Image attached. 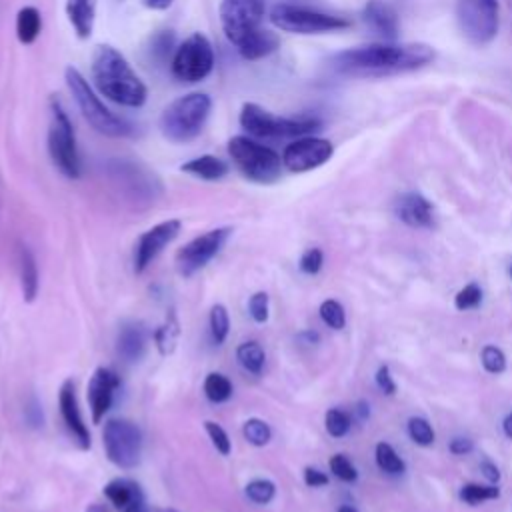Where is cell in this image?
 <instances>
[{"label":"cell","instance_id":"6da1fadb","mask_svg":"<svg viewBox=\"0 0 512 512\" xmlns=\"http://www.w3.org/2000/svg\"><path fill=\"white\" fill-rule=\"evenodd\" d=\"M434 60V50L428 44H368L348 48L332 56V68L342 76L352 78H382L418 70Z\"/></svg>","mask_w":512,"mask_h":512},{"label":"cell","instance_id":"7a4b0ae2","mask_svg":"<svg viewBox=\"0 0 512 512\" xmlns=\"http://www.w3.org/2000/svg\"><path fill=\"white\" fill-rule=\"evenodd\" d=\"M90 70L94 86L108 100L126 108H140L146 102L144 82L116 48L108 44L96 46Z\"/></svg>","mask_w":512,"mask_h":512},{"label":"cell","instance_id":"3957f363","mask_svg":"<svg viewBox=\"0 0 512 512\" xmlns=\"http://www.w3.org/2000/svg\"><path fill=\"white\" fill-rule=\"evenodd\" d=\"M66 86L78 104L84 120L102 136L108 138H128L134 136L136 128L126 118L116 116L104 102L98 98V94L92 90V86L86 82V78L72 66L66 68Z\"/></svg>","mask_w":512,"mask_h":512},{"label":"cell","instance_id":"277c9868","mask_svg":"<svg viewBox=\"0 0 512 512\" xmlns=\"http://www.w3.org/2000/svg\"><path fill=\"white\" fill-rule=\"evenodd\" d=\"M212 100L204 92H190L172 100L160 114L158 126L166 140L170 142H190L202 130L210 116Z\"/></svg>","mask_w":512,"mask_h":512},{"label":"cell","instance_id":"5b68a950","mask_svg":"<svg viewBox=\"0 0 512 512\" xmlns=\"http://www.w3.org/2000/svg\"><path fill=\"white\" fill-rule=\"evenodd\" d=\"M228 154L240 174L256 184H272L282 176L284 164L278 152L248 136L230 138Z\"/></svg>","mask_w":512,"mask_h":512},{"label":"cell","instance_id":"8992f818","mask_svg":"<svg viewBox=\"0 0 512 512\" xmlns=\"http://www.w3.org/2000/svg\"><path fill=\"white\" fill-rule=\"evenodd\" d=\"M48 152L54 166L66 178H80L82 162L76 144L74 126L58 98H50V122H48Z\"/></svg>","mask_w":512,"mask_h":512},{"label":"cell","instance_id":"52a82bcc","mask_svg":"<svg viewBox=\"0 0 512 512\" xmlns=\"http://www.w3.org/2000/svg\"><path fill=\"white\" fill-rule=\"evenodd\" d=\"M240 126L256 138H302L318 130L320 122L316 118H286L276 116L254 102H246L240 110Z\"/></svg>","mask_w":512,"mask_h":512},{"label":"cell","instance_id":"ba28073f","mask_svg":"<svg viewBox=\"0 0 512 512\" xmlns=\"http://www.w3.org/2000/svg\"><path fill=\"white\" fill-rule=\"evenodd\" d=\"M270 22L292 34H322V32H334V30H344L350 26V22L342 16L326 14L308 6H298V4H276L270 10Z\"/></svg>","mask_w":512,"mask_h":512},{"label":"cell","instance_id":"9c48e42d","mask_svg":"<svg viewBox=\"0 0 512 512\" xmlns=\"http://www.w3.org/2000/svg\"><path fill=\"white\" fill-rule=\"evenodd\" d=\"M456 22L462 36L484 46L494 40L500 26V6L498 0H456Z\"/></svg>","mask_w":512,"mask_h":512},{"label":"cell","instance_id":"30bf717a","mask_svg":"<svg viewBox=\"0 0 512 512\" xmlns=\"http://www.w3.org/2000/svg\"><path fill=\"white\" fill-rule=\"evenodd\" d=\"M106 458L120 470H132L142 458V432L126 418H110L102 430Z\"/></svg>","mask_w":512,"mask_h":512},{"label":"cell","instance_id":"8fae6325","mask_svg":"<svg viewBox=\"0 0 512 512\" xmlns=\"http://www.w3.org/2000/svg\"><path fill=\"white\" fill-rule=\"evenodd\" d=\"M170 66L174 78L180 82L194 84L204 80L214 68V50L210 40L204 34L194 32L176 48Z\"/></svg>","mask_w":512,"mask_h":512},{"label":"cell","instance_id":"7c38bea8","mask_svg":"<svg viewBox=\"0 0 512 512\" xmlns=\"http://www.w3.org/2000/svg\"><path fill=\"white\" fill-rule=\"evenodd\" d=\"M264 0H222L220 2V24L228 42L236 48L254 32L260 30L264 20Z\"/></svg>","mask_w":512,"mask_h":512},{"label":"cell","instance_id":"4fadbf2b","mask_svg":"<svg viewBox=\"0 0 512 512\" xmlns=\"http://www.w3.org/2000/svg\"><path fill=\"white\" fill-rule=\"evenodd\" d=\"M230 234H232V228H214L196 236L188 244H184L176 252V268L180 276L188 278L198 270H202L222 250Z\"/></svg>","mask_w":512,"mask_h":512},{"label":"cell","instance_id":"5bb4252c","mask_svg":"<svg viewBox=\"0 0 512 512\" xmlns=\"http://www.w3.org/2000/svg\"><path fill=\"white\" fill-rule=\"evenodd\" d=\"M334 146L326 138L302 136L294 138L282 152V164L290 172H308L330 160Z\"/></svg>","mask_w":512,"mask_h":512},{"label":"cell","instance_id":"9a60e30c","mask_svg":"<svg viewBox=\"0 0 512 512\" xmlns=\"http://www.w3.org/2000/svg\"><path fill=\"white\" fill-rule=\"evenodd\" d=\"M180 228H182L180 220L172 218L146 230L138 238L134 248V272L142 274L154 262V258L180 234Z\"/></svg>","mask_w":512,"mask_h":512},{"label":"cell","instance_id":"2e32d148","mask_svg":"<svg viewBox=\"0 0 512 512\" xmlns=\"http://www.w3.org/2000/svg\"><path fill=\"white\" fill-rule=\"evenodd\" d=\"M110 174L118 182V186H122L126 190V194H130V198H136V200H140V198L154 200V196L160 190L154 174L146 172L142 166L132 164V162H124V160L112 162Z\"/></svg>","mask_w":512,"mask_h":512},{"label":"cell","instance_id":"e0dca14e","mask_svg":"<svg viewBox=\"0 0 512 512\" xmlns=\"http://www.w3.org/2000/svg\"><path fill=\"white\" fill-rule=\"evenodd\" d=\"M58 408H60V416L62 422L66 426V430L70 432V436L74 438V442L78 444L80 450H88L92 444L88 426L82 420L80 414V406H78V398H76V384L74 380H64L60 390H58Z\"/></svg>","mask_w":512,"mask_h":512},{"label":"cell","instance_id":"ac0fdd59","mask_svg":"<svg viewBox=\"0 0 512 512\" xmlns=\"http://www.w3.org/2000/svg\"><path fill=\"white\" fill-rule=\"evenodd\" d=\"M118 386H120V378L114 370L104 366L94 370L88 382V404H90V414L94 424H98L104 418V414L110 410Z\"/></svg>","mask_w":512,"mask_h":512},{"label":"cell","instance_id":"d6986e66","mask_svg":"<svg viewBox=\"0 0 512 512\" xmlns=\"http://www.w3.org/2000/svg\"><path fill=\"white\" fill-rule=\"evenodd\" d=\"M148 340H150V332L146 324L140 320H128L118 330L116 352L126 364H136L144 358Z\"/></svg>","mask_w":512,"mask_h":512},{"label":"cell","instance_id":"ffe728a7","mask_svg":"<svg viewBox=\"0 0 512 512\" xmlns=\"http://www.w3.org/2000/svg\"><path fill=\"white\" fill-rule=\"evenodd\" d=\"M396 216L410 228H432L434 226V208L418 192H408L398 198Z\"/></svg>","mask_w":512,"mask_h":512},{"label":"cell","instance_id":"44dd1931","mask_svg":"<svg viewBox=\"0 0 512 512\" xmlns=\"http://www.w3.org/2000/svg\"><path fill=\"white\" fill-rule=\"evenodd\" d=\"M362 20L374 34L382 36L384 40H394L398 36V14L390 4L382 0H370L362 10Z\"/></svg>","mask_w":512,"mask_h":512},{"label":"cell","instance_id":"7402d4cb","mask_svg":"<svg viewBox=\"0 0 512 512\" xmlns=\"http://www.w3.org/2000/svg\"><path fill=\"white\" fill-rule=\"evenodd\" d=\"M104 496L106 500L116 508V510H128L132 506L144 504V494L138 482L130 478H114L104 486Z\"/></svg>","mask_w":512,"mask_h":512},{"label":"cell","instance_id":"603a6c76","mask_svg":"<svg viewBox=\"0 0 512 512\" xmlns=\"http://www.w3.org/2000/svg\"><path fill=\"white\" fill-rule=\"evenodd\" d=\"M18 272H20V290L24 302H34L40 288V274L36 256L28 246H20L18 250Z\"/></svg>","mask_w":512,"mask_h":512},{"label":"cell","instance_id":"cb8c5ba5","mask_svg":"<svg viewBox=\"0 0 512 512\" xmlns=\"http://www.w3.org/2000/svg\"><path fill=\"white\" fill-rule=\"evenodd\" d=\"M66 16L80 38H88L94 28L96 0H66Z\"/></svg>","mask_w":512,"mask_h":512},{"label":"cell","instance_id":"d4e9b609","mask_svg":"<svg viewBox=\"0 0 512 512\" xmlns=\"http://www.w3.org/2000/svg\"><path fill=\"white\" fill-rule=\"evenodd\" d=\"M180 170L186 172V174H192V176H196L200 180L214 182V180L224 178L230 168H228V164L224 160H220V158H216L212 154H204V156H198V158H192V160L184 162L180 166Z\"/></svg>","mask_w":512,"mask_h":512},{"label":"cell","instance_id":"484cf974","mask_svg":"<svg viewBox=\"0 0 512 512\" xmlns=\"http://www.w3.org/2000/svg\"><path fill=\"white\" fill-rule=\"evenodd\" d=\"M280 40L274 32L270 30H264L260 28L258 32H254L252 36H248L240 46H238V52L242 58L246 60H258V58H264L268 54H272L276 48H278Z\"/></svg>","mask_w":512,"mask_h":512},{"label":"cell","instance_id":"4316f807","mask_svg":"<svg viewBox=\"0 0 512 512\" xmlns=\"http://www.w3.org/2000/svg\"><path fill=\"white\" fill-rule=\"evenodd\" d=\"M42 16L36 6H24L16 14V36L22 44H32L40 36Z\"/></svg>","mask_w":512,"mask_h":512},{"label":"cell","instance_id":"83f0119b","mask_svg":"<svg viewBox=\"0 0 512 512\" xmlns=\"http://www.w3.org/2000/svg\"><path fill=\"white\" fill-rule=\"evenodd\" d=\"M236 360H238V364H240L246 372L258 376V374L262 372V368H264L266 354H264V350H262V346H260L258 342L248 340V342H242V344L236 348Z\"/></svg>","mask_w":512,"mask_h":512},{"label":"cell","instance_id":"f1b7e54d","mask_svg":"<svg viewBox=\"0 0 512 512\" xmlns=\"http://www.w3.org/2000/svg\"><path fill=\"white\" fill-rule=\"evenodd\" d=\"M204 394L210 402L222 404V402L230 400V396H232V382L228 380V376H224L220 372H210L204 378Z\"/></svg>","mask_w":512,"mask_h":512},{"label":"cell","instance_id":"f546056e","mask_svg":"<svg viewBox=\"0 0 512 512\" xmlns=\"http://www.w3.org/2000/svg\"><path fill=\"white\" fill-rule=\"evenodd\" d=\"M176 338H178V320H176L174 312H170L166 322L154 332V342H156L158 352L162 356L172 354V350L176 346Z\"/></svg>","mask_w":512,"mask_h":512},{"label":"cell","instance_id":"4dcf8cb0","mask_svg":"<svg viewBox=\"0 0 512 512\" xmlns=\"http://www.w3.org/2000/svg\"><path fill=\"white\" fill-rule=\"evenodd\" d=\"M376 464L386 474H402L404 472V460L398 456V452L388 442L376 444Z\"/></svg>","mask_w":512,"mask_h":512},{"label":"cell","instance_id":"1f68e13d","mask_svg":"<svg viewBox=\"0 0 512 512\" xmlns=\"http://www.w3.org/2000/svg\"><path fill=\"white\" fill-rule=\"evenodd\" d=\"M242 436L252 446H266L272 438V430H270L268 422H264L262 418H248L242 424Z\"/></svg>","mask_w":512,"mask_h":512},{"label":"cell","instance_id":"d6a6232c","mask_svg":"<svg viewBox=\"0 0 512 512\" xmlns=\"http://www.w3.org/2000/svg\"><path fill=\"white\" fill-rule=\"evenodd\" d=\"M210 334H212V340L214 344H224L226 336H228V330H230V318H228V310L222 306V304H214L210 308Z\"/></svg>","mask_w":512,"mask_h":512},{"label":"cell","instance_id":"836d02e7","mask_svg":"<svg viewBox=\"0 0 512 512\" xmlns=\"http://www.w3.org/2000/svg\"><path fill=\"white\" fill-rule=\"evenodd\" d=\"M500 496V488L490 484V486H482V484H464L462 490H460V498L470 504V506H476L484 500H494Z\"/></svg>","mask_w":512,"mask_h":512},{"label":"cell","instance_id":"e575fe53","mask_svg":"<svg viewBox=\"0 0 512 512\" xmlns=\"http://www.w3.org/2000/svg\"><path fill=\"white\" fill-rule=\"evenodd\" d=\"M320 318H322V322L328 326V328H332V330H342L344 328V324H346V312H344V308H342V304L338 302V300H332V298H328V300H324L322 304H320Z\"/></svg>","mask_w":512,"mask_h":512},{"label":"cell","instance_id":"d590c367","mask_svg":"<svg viewBox=\"0 0 512 512\" xmlns=\"http://www.w3.org/2000/svg\"><path fill=\"white\" fill-rule=\"evenodd\" d=\"M246 496L250 502L254 504H268L274 494H276V486L272 480H266V478H256V480H250L244 488Z\"/></svg>","mask_w":512,"mask_h":512},{"label":"cell","instance_id":"8d00e7d4","mask_svg":"<svg viewBox=\"0 0 512 512\" xmlns=\"http://www.w3.org/2000/svg\"><path fill=\"white\" fill-rule=\"evenodd\" d=\"M324 426H326V432L332 436V438H342L344 434H348L350 426H352V420H350V414L340 410V408H330L326 412V418H324Z\"/></svg>","mask_w":512,"mask_h":512},{"label":"cell","instance_id":"74e56055","mask_svg":"<svg viewBox=\"0 0 512 512\" xmlns=\"http://www.w3.org/2000/svg\"><path fill=\"white\" fill-rule=\"evenodd\" d=\"M408 436L418 446H430L434 442V438H436L430 422L426 418H420V416H412L408 420Z\"/></svg>","mask_w":512,"mask_h":512},{"label":"cell","instance_id":"f35d334b","mask_svg":"<svg viewBox=\"0 0 512 512\" xmlns=\"http://www.w3.org/2000/svg\"><path fill=\"white\" fill-rule=\"evenodd\" d=\"M480 362L486 372L490 374H502L506 370V356L498 346H484L480 352Z\"/></svg>","mask_w":512,"mask_h":512},{"label":"cell","instance_id":"ab89813d","mask_svg":"<svg viewBox=\"0 0 512 512\" xmlns=\"http://www.w3.org/2000/svg\"><path fill=\"white\" fill-rule=\"evenodd\" d=\"M204 428H206V434H208V438L212 440L214 448H216L222 456H228L232 444H230V438H228L226 430H224L218 422H214V420H206V422H204Z\"/></svg>","mask_w":512,"mask_h":512},{"label":"cell","instance_id":"60d3db41","mask_svg":"<svg viewBox=\"0 0 512 512\" xmlns=\"http://www.w3.org/2000/svg\"><path fill=\"white\" fill-rule=\"evenodd\" d=\"M482 302V290L478 284H466L454 298V306L456 310H470L476 308Z\"/></svg>","mask_w":512,"mask_h":512},{"label":"cell","instance_id":"b9f144b4","mask_svg":"<svg viewBox=\"0 0 512 512\" xmlns=\"http://www.w3.org/2000/svg\"><path fill=\"white\" fill-rule=\"evenodd\" d=\"M328 464H330V472L336 478H340L342 482H354L358 478V472H356L354 464L344 454H334Z\"/></svg>","mask_w":512,"mask_h":512},{"label":"cell","instance_id":"7bdbcfd3","mask_svg":"<svg viewBox=\"0 0 512 512\" xmlns=\"http://www.w3.org/2000/svg\"><path fill=\"white\" fill-rule=\"evenodd\" d=\"M248 312L254 322L264 324L268 320V294L266 292H256L248 300Z\"/></svg>","mask_w":512,"mask_h":512},{"label":"cell","instance_id":"ee69618b","mask_svg":"<svg viewBox=\"0 0 512 512\" xmlns=\"http://www.w3.org/2000/svg\"><path fill=\"white\" fill-rule=\"evenodd\" d=\"M322 264H324V254H322V250H320V248H308V250L300 256V264H298V266H300V270H302L304 274L314 276V274L320 272Z\"/></svg>","mask_w":512,"mask_h":512},{"label":"cell","instance_id":"f6af8a7d","mask_svg":"<svg viewBox=\"0 0 512 512\" xmlns=\"http://www.w3.org/2000/svg\"><path fill=\"white\" fill-rule=\"evenodd\" d=\"M376 384H378V388H380L384 394H388V396H392V394L396 392V382L392 380L390 368H388L386 364L378 368V372H376Z\"/></svg>","mask_w":512,"mask_h":512},{"label":"cell","instance_id":"bcb514c9","mask_svg":"<svg viewBox=\"0 0 512 512\" xmlns=\"http://www.w3.org/2000/svg\"><path fill=\"white\" fill-rule=\"evenodd\" d=\"M24 414H26V420H28V424H30V426H34V428L42 426V422H44L42 406H40V402H38L36 398H32V400H30V404H28V406H26V410H24Z\"/></svg>","mask_w":512,"mask_h":512},{"label":"cell","instance_id":"7dc6e473","mask_svg":"<svg viewBox=\"0 0 512 512\" xmlns=\"http://www.w3.org/2000/svg\"><path fill=\"white\" fill-rule=\"evenodd\" d=\"M304 482L310 488H318V486H326L328 484V476L324 472H320L318 468L308 466V468H304Z\"/></svg>","mask_w":512,"mask_h":512},{"label":"cell","instance_id":"c3c4849f","mask_svg":"<svg viewBox=\"0 0 512 512\" xmlns=\"http://www.w3.org/2000/svg\"><path fill=\"white\" fill-rule=\"evenodd\" d=\"M450 452L456 454V456H462V454H468L472 448H474V442L470 438H464V436H458V438H452L450 444H448Z\"/></svg>","mask_w":512,"mask_h":512},{"label":"cell","instance_id":"681fc988","mask_svg":"<svg viewBox=\"0 0 512 512\" xmlns=\"http://www.w3.org/2000/svg\"><path fill=\"white\" fill-rule=\"evenodd\" d=\"M480 470H482V474L486 476V480H490L492 484H496V482L500 480V470H498V466H496V464H492V462L484 460V462L480 464Z\"/></svg>","mask_w":512,"mask_h":512},{"label":"cell","instance_id":"f907efd6","mask_svg":"<svg viewBox=\"0 0 512 512\" xmlns=\"http://www.w3.org/2000/svg\"><path fill=\"white\" fill-rule=\"evenodd\" d=\"M174 0H142V4L150 10H168Z\"/></svg>","mask_w":512,"mask_h":512},{"label":"cell","instance_id":"816d5d0a","mask_svg":"<svg viewBox=\"0 0 512 512\" xmlns=\"http://www.w3.org/2000/svg\"><path fill=\"white\" fill-rule=\"evenodd\" d=\"M502 430H504V434L512 440V412H508L506 418L502 420Z\"/></svg>","mask_w":512,"mask_h":512},{"label":"cell","instance_id":"f5cc1de1","mask_svg":"<svg viewBox=\"0 0 512 512\" xmlns=\"http://www.w3.org/2000/svg\"><path fill=\"white\" fill-rule=\"evenodd\" d=\"M86 512H110V510H108L106 504H90V506L86 508Z\"/></svg>","mask_w":512,"mask_h":512},{"label":"cell","instance_id":"db71d44e","mask_svg":"<svg viewBox=\"0 0 512 512\" xmlns=\"http://www.w3.org/2000/svg\"><path fill=\"white\" fill-rule=\"evenodd\" d=\"M358 414H360V418H362V420L370 414V410H368V404H366V402H360V404H358Z\"/></svg>","mask_w":512,"mask_h":512},{"label":"cell","instance_id":"11a10c76","mask_svg":"<svg viewBox=\"0 0 512 512\" xmlns=\"http://www.w3.org/2000/svg\"><path fill=\"white\" fill-rule=\"evenodd\" d=\"M336 512H358L354 506H350V504H342Z\"/></svg>","mask_w":512,"mask_h":512},{"label":"cell","instance_id":"9f6ffc18","mask_svg":"<svg viewBox=\"0 0 512 512\" xmlns=\"http://www.w3.org/2000/svg\"><path fill=\"white\" fill-rule=\"evenodd\" d=\"M124 512H146V506H144V504H138V506H132V508H128V510H124Z\"/></svg>","mask_w":512,"mask_h":512},{"label":"cell","instance_id":"6f0895ef","mask_svg":"<svg viewBox=\"0 0 512 512\" xmlns=\"http://www.w3.org/2000/svg\"><path fill=\"white\" fill-rule=\"evenodd\" d=\"M508 272H510V278H512V266H510V270H508Z\"/></svg>","mask_w":512,"mask_h":512},{"label":"cell","instance_id":"680465c9","mask_svg":"<svg viewBox=\"0 0 512 512\" xmlns=\"http://www.w3.org/2000/svg\"><path fill=\"white\" fill-rule=\"evenodd\" d=\"M170 512H174V510H170Z\"/></svg>","mask_w":512,"mask_h":512}]
</instances>
